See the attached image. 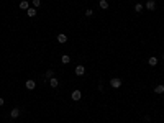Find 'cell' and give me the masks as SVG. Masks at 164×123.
Listing matches in <instances>:
<instances>
[{"mask_svg": "<svg viewBox=\"0 0 164 123\" xmlns=\"http://www.w3.org/2000/svg\"><path fill=\"white\" fill-rule=\"evenodd\" d=\"M163 61H164V56H163Z\"/></svg>", "mask_w": 164, "mask_h": 123, "instance_id": "ffe728a7", "label": "cell"}, {"mask_svg": "<svg viewBox=\"0 0 164 123\" xmlns=\"http://www.w3.org/2000/svg\"><path fill=\"white\" fill-rule=\"evenodd\" d=\"M3 103H5V102H3V99H2V97H0V107H2V105H3Z\"/></svg>", "mask_w": 164, "mask_h": 123, "instance_id": "d6986e66", "label": "cell"}, {"mask_svg": "<svg viewBox=\"0 0 164 123\" xmlns=\"http://www.w3.org/2000/svg\"><path fill=\"white\" fill-rule=\"evenodd\" d=\"M154 92H156V94H163V92H164V85H163V84L156 85V87H154Z\"/></svg>", "mask_w": 164, "mask_h": 123, "instance_id": "30bf717a", "label": "cell"}, {"mask_svg": "<svg viewBox=\"0 0 164 123\" xmlns=\"http://www.w3.org/2000/svg\"><path fill=\"white\" fill-rule=\"evenodd\" d=\"M61 62H63V64H69V62H71V58H69L67 54H64L63 58H61Z\"/></svg>", "mask_w": 164, "mask_h": 123, "instance_id": "7c38bea8", "label": "cell"}, {"mask_svg": "<svg viewBox=\"0 0 164 123\" xmlns=\"http://www.w3.org/2000/svg\"><path fill=\"white\" fill-rule=\"evenodd\" d=\"M145 7H146V10H154V8H156V2H154V0H148Z\"/></svg>", "mask_w": 164, "mask_h": 123, "instance_id": "277c9868", "label": "cell"}, {"mask_svg": "<svg viewBox=\"0 0 164 123\" xmlns=\"http://www.w3.org/2000/svg\"><path fill=\"white\" fill-rule=\"evenodd\" d=\"M110 85H112L113 89H118V87L121 85V79H118V77H113V79L110 80Z\"/></svg>", "mask_w": 164, "mask_h": 123, "instance_id": "6da1fadb", "label": "cell"}, {"mask_svg": "<svg viewBox=\"0 0 164 123\" xmlns=\"http://www.w3.org/2000/svg\"><path fill=\"white\" fill-rule=\"evenodd\" d=\"M135 12H136V13L143 12V5H141V3H136V5H135Z\"/></svg>", "mask_w": 164, "mask_h": 123, "instance_id": "9a60e30c", "label": "cell"}, {"mask_svg": "<svg viewBox=\"0 0 164 123\" xmlns=\"http://www.w3.org/2000/svg\"><path fill=\"white\" fill-rule=\"evenodd\" d=\"M100 8L102 10H107V8H108V2H107V0H100Z\"/></svg>", "mask_w": 164, "mask_h": 123, "instance_id": "4fadbf2b", "label": "cell"}, {"mask_svg": "<svg viewBox=\"0 0 164 123\" xmlns=\"http://www.w3.org/2000/svg\"><path fill=\"white\" fill-rule=\"evenodd\" d=\"M71 97H72V100H74V102H79V100L82 99V92H81V90H74Z\"/></svg>", "mask_w": 164, "mask_h": 123, "instance_id": "7a4b0ae2", "label": "cell"}, {"mask_svg": "<svg viewBox=\"0 0 164 123\" xmlns=\"http://www.w3.org/2000/svg\"><path fill=\"white\" fill-rule=\"evenodd\" d=\"M92 13H94V10H92V8H87V10H85V15H87V16H92Z\"/></svg>", "mask_w": 164, "mask_h": 123, "instance_id": "e0dca14e", "label": "cell"}, {"mask_svg": "<svg viewBox=\"0 0 164 123\" xmlns=\"http://www.w3.org/2000/svg\"><path fill=\"white\" fill-rule=\"evenodd\" d=\"M10 117H12V118H18L20 117V108H13L12 113H10Z\"/></svg>", "mask_w": 164, "mask_h": 123, "instance_id": "52a82bcc", "label": "cell"}, {"mask_svg": "<svg viewBox=\"0 0 164 123\" xmlns=\"http://www.w3.org/2000/svg\"><path fill=\"white\" fill-rule=\"evenodd\" d=\"M33 5H35V7H39V5H41V0H33Z\"/></svg>", "mask_w": 164, "mask_h": 123, "instance_id": "ac0fdd59", "label": "cell"}, {"mask_svg": "<svg viewBox=\"0 0 164 123\" xmlns=\"http://www.w3.org/2000/svg\"><path fill=\"white\" fill-rule=\"evenodd\" d=\"M20 8H21V10H28V8H30V5H28V2H20Z\"/></svg>", "mask_w": 164, "mask_h": 123, "instance_id": "5bb4252c", "label": "cell"}, {"mask_svg": "<svg viewBox=\"0 0 164 123\" xmlns=\"http://www.w3.org/2000/svg\"><path fill=\"white\" fill-rule=\"evenodd\" d=\"M25 85H26V89H28V90H33V89L36 87V82H35V80H33V79H28Z\"/></svg>", "mask_w": 164, "mask_h": 123, "instance_id": "3957f363", "label": "cell"}, {"mask_svg": "<svg viewBox=\"0 0 164 123\" xmlns=\"http://www.w3.org/2000/svg\"><path fill=\"white\" fill-rule=\"evenodd\" d=\"M53 75H54V72H53V69H48V71H46V77H48V79H51Z\"/></svg>", "mask_w": 164, "mask_h": 123, "instance_id": "2e32d148", "label": "cell"}, {"mask_svg": "<svg viewBox=\"0 0 164 123\" xmlns=\"http://www.w3.org/2000/svg\"><path fill=\"white\" fill-rule=\"evenodd\" d=\"M49 84H51V87H58V85H59V80L56 79V77H51V79H49Z\"/></svg>", "mask_w": 164, "mask_h": 123, "instance_id": "ba28073f", "label": "cell"}, {"mask_svg": "<svg viewBox=\"0 0 164 123\" xmlns=\"http://www.w3.org/2000/svg\"><path fill=\"white\" fill-rule=\"evenodd\" d=\"M148 64L151 66V67H154V66L158 64V59H156V58H149V59H148Z\"/></svg>", "mask_w": 164, "mask_h": 123, "instance_id": "8fae6325", "label": "cell"}, {"mask_svg": "<svg viewBox=\"0 0 164 123\" xmlns=\"http://www.w3.org/2000/svg\"><path fill=\"white\" fill-rule=\"evenodd\" d=\"M26 15L30 16V18H33V16H36V10H35V8H28V10H26Z\"/></svg>", "mask_w": 164, "mask_h": 123, "instance_id": "9c48e42d", "label": "cell"}, {"mask_svg": "<svg viewBox=\"0 0 164 123\" xmlns=\"http://www.w3.org/2000/svg\"><path fill=\"white\" fill-rule=\"evenodd\" d=\"M67 41V36L64 35V33H61V35H58V43H61V44H64Z\"/></svg>", "mask_w": 164, "mask_h": 123, "instance_id": "8992f818", "label": "cell"}, {"mask_svg": "<svg viewBox=\"0 0 164 123\" xmlns=\"http://www.w3.org/2000/svg\"><path fill=\"white\" fill-rule=\"evenodd\" d=\"M85 74V67L84 66H77L76 67V75H84Z\"/></svg>", "mask_w": 164, "mask_h": 123, "instance_id": "5b68a950", "label": "cell"}]
</instances>
